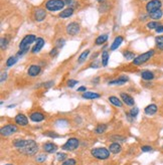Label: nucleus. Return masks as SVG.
<instances>
[{
    "mask_svg": "<svg viewBox=\"0 0 163 165\" xmlns=\"http://www.w3.org/2000/svg\"><path fill=\"white\" fill-rule=\"evenodd\" d=\"M109 102H110L111 104H113L114 106H116V107H119V108L123 107V104H122L121 100L117 97H115V96H111V97H109Z\"/></svg>",
    "mask_w": 163,
    "mask_h": 165,
    "instance_id": "nucleus-24",
    "label": "nucleus"
},
{
    "mask_svg": "<svg viewBox=\"0 0 163 165\" xmlns=\"http://www.w3.org/2000/svg\"><path fill=\"white\" fill-rule=\"evenodd\" d=\"M155 31H156L157 33H163V24H160L159 26L155 29Z\"/></svg>",
    "mask_w": 163,
    "mask_h": 165,
    "instance_id": "nucleus-44",
    "label": "nucleus"
},
{
    "mask_svg": "<svg viewBox=\"0 0 163 165\" xmlns=\"http://www.w3.org/2000/svg\"><path fill=\"white\" fill-rule=\"evenodd\" d=\"M111 140L112 141H115V142H124L126 140V138L123 136H119V135H113L111 136Z\"/></svg>",
    "mask_w": 163,
    "mask_h": 165,
    "instance_id": "nucleus-34",
    "label": "nucleus"
},
{
    "mask_svg": "<svg viewBox=\"0 0 163 165\" xmlns=\"http://www.w3.org/2000/svg\"><path fill=\"white\" fill-rule=\"evenodd\" d=\"M17 131H18V129H17L16 126L12 125V124H9V125L2 127L0 133H1L2 136H10V135H12V134L16 133Z\"/></svg>",
    "mask_w": 163,
    "mask_h": 165,
    "instance_id": "nucleus-8",
    "label": "nucleus"
},
{
    "mask_svg": "<svg viewBox=\"0 0 163 165\" xmlns=\"http://www.w3.org/2000/svg\"><path fill=\"white\" fill-rule=\"evenodd\" d=\"M99 81H100V79H99V78H96V79H94V80H93V83L98 84V83H99Z\"/></svg>",
    "mask_w": 163,
    "mask_h": 165,
    "instance_id": "nucleus-50",
    "label": "nucleus"
},
{
    "mask_svg": "<svg viewBox=\"0 0 163 165\" xmlns=\"http://www.w3.org/2000/svg\"><path fill=\"white\" fill-rule=\"evenodd\" d=\"M79 32H80V25H79L78 22H71V23L68 24L67 26V33L72 35H77Z\"/></svg>",
    "mask_w": 163,
    "mask_h": 165,
    "instance_id": "nucleus-9",
    "label": "nucleus"
},
{
    "mask_svg": "<svg viewBox=\"0 0 163 165\" xmlns=\"http://www.w3.org/2000/svg\"><path fill=\"white\" fill-rule=\"evenodd\" d=\"M57 52H58L57 49H52V52H49V55L50 57H55V55H57Z\"/></svg>",
    "mask_w": 163,
    "mask_h": 165,
    "instance_id": "nucleus-45",
    "label": "nucleus"
},
{
    "mask_svg": "<svg viewBox=\"0 0 163 165\" xmlns=\"http://www.w3.org/2000/svg\"><path fill=\"white\" fill-rule=\"evenodd\" d=\"M43 150L45 152H47V153H53V152H55L57 150V146L55 145V143H52V142H47V143L43 144Z\"/></svg>",
    "mask_w": 163,
    "mask_h": 165,
    "instance_id": "nucleus-16",
    "label": "nucleus"
},
{
    "mask_svg": "<svg viewBox=\"0 0 163 165\" xmlns=\"http://www.w3.org/2000/svg\"><path fill=\"white\" fill-rule=\"evenodd\" d=\"M89 54H90V50L89 49H86L85 52H83L82 54L80 55V57H79V60H78V62L79 63H84L86 60V58L88 57V55Z\"/></svg>",
    "mask_w": 163,
    "mask_h": 165,
    "instance_id": "nucleus-31",
    "label": "nucleus"
},
{
    "mask_svg": "<svg viewBox=\"0 0 163 165\" xmlns=\"http://www.w3.org/2000/svg\"><path fill=\"white\" fill-rule=\"evenodd\" d=\"M16 62H17V57H10L9 58H7L6 65H7V67H12V65L16 63Z\"/></svg>",
    "mask_w": 163,
    "mask_h": 165,
    "instance_id": "nucleus-32",
    "label": "nucleus"
},
{
    "mask_svg": "<svg viewBox=\"0 0 163 165\" xmlns=\"http://www.w3.org/2000/svg\"><path fill=\"white\" fill-rule=\"evenodd\" d=\"M162 148H163V146H162Z\"/></svg>",
    "mask_w": 163,
    "mask_h": 165,
    "instance_id": "nucleus-52",
    "label": "nucleus"
},
{
    "mask_svg": "<svg viewBox=\"0 0 163 165\" xmlns=\"http://www.w3.org/2000/svg\"><path fill=\"white\" fill-rule=\"evenodd\" d=\"M149 17L151 18L152 20H155V21H158L162 18L163 16V10L162 9H158V10H155V11L151 12V13H149Z\"/></svg>",
    "mask_w": 163,
    "mask_h": 165,
    "instance_id": "nucleus-18",
    "label": "nucleus"
},
{
    "mask_svg": "<svg viewBox=\"0 0 163 165\" xmlns=\"http://www.w3.org/2000/svg\"><path fill=\"white\" fill-rule=\"evenodd\" d=\"M43 45H44V39H41V37H39V39H36V41H35V45L32 47L31 52L32 54H37V52L43 47Z\"/></svg>",
    "mask_w": 163,
    "mask_h": 165,
    "instance_id": "nucleus-15",
    "label": "nucleus"
},
{
    "mask_svg": "<svg viewBox=\"0 0 163 165\" xmlns=\"http://www.w3.org/2000/svg\"><path fill=\"white\" fill-rule=\"evenodd\" d=\"M161 24L159 21H155V20H152V21H149L148 23H147V28L150 29V30H155L157 28V27L159 26V25Z\"/></svg>",
    "mask_w": 163,
    "mask_h": 165,
    "instance_id": "nucleus-30",
    "label": "nucleus"
},
{
    "mask_svg": "<svg viewBox=\"0 0 163 165\" xmlns=\"http://www.w3.org/2000/svg\"><path fill=\"white\" fill-rule=\"evenodd\" d=\"M79 145H80L79 140L77 138H75V137H73V138L68 139V141L62 146V149L65 151H73L78 148Z\"/></svg>",
    "mask_w": 163,
    "mask_h": 165,
    "instance_id": "nucleus-6",
    "label": "nucleus"
},
{
    "mask_svg": "<svg viewBox=\"0 0 163 165\" xmlns=\"http://www.w3.org/2000/svg\"><path fill=\"white\" fill-rule=\"evenodd\" d=\"M78 92H81V93H83V92H86L87 91V89L86 87H80V88H78Z\"/></svg>",
    "mask_w": 163,
    "mask_h": 165,
    "instance_id": "nucleus-48",
    "label": "nucleus"
},
{
    "mask_svg": "<svg viewBox=\"0 0 163 165\" xmlns=\"http://www.w3.org/2000/svg\"><path fill=\"white\" fill-rule=\"evenodd\" d=\"M77 164V161L75 160V159H67V160L63 161L62 165H76Z\"/></svg>",
    "mask_w": 163,
    "mask_h": 165,
    "instance_id": "nucleus-38",
    "label": "nucleus"
},
{
    "mask_svg": "<svg viewBox=\"0 0 163 165\" xmlns=\"http://www.w3.org/2000/svg\"><path fill=\"white\" fill-rule=\"evenodd\" d=\"M77 84H78V81H76V80H70V81H68V87L73 88L76 85H77Z\"/></svg>",
    "mask_w": 163,
    "mask_h": 165,
    "instance_id": "nucleus-42",
    "label": "nucleus"
},
{
    "mask_svg": "<svg viewBox=\"0 0 163 165\" xmlns=\"http://www.w3.org/2000/svg\"><path fill=\"white\" fill-rule=\"evenodd\" d=\"M141 78L143 79L144 81H152L155 78V75L153 72L151 71H143L141 73Z\"/></svg>",
    "mask_w": 163,
    "mask_h": 165,
    "instance_id": "nucleus-20",
    "label": "nucleus"
},
{
    "mask_svg": "<svg viewBox=\"0 0 163 165\" xmlns=\"http://www.w3.org/2000/svg\"><path fill=\"white\" fill-rule=\"evenodd\" d=\"M107 128H108V126L106 125V124H100V125H98L96 127V129H95V133L96 134H103V133H105L106 130H107Z\"/></svg>",
    "mask_w": 163,
    "mask_h": 165,
    "instance_id": "nucleus-28",
    "label": "nucleus"
},
{
    "mask_svg": "<svg viewBox=\"0 0 163 165\" xmlns=\"http://www.w3.org/2000/svg\"><path fill=\"white\" fill-rule=\"evenodd\" d=\"M33 17L36 21H42L47 17V11L43 8H36L33 12Z\"/></svg>",
    "mask_w": 163,
    "mask_h": 165,
    "instance_id": "nucleus-10",
    "label": "nucleus"
},
{
    "mask_svg": "<svg viewBox=\"0 0 163 165\" xmlns=\"http://www.w3.org/2000/svg\"><path fill=\"white\" fill-rule=\"evenodd\" d=\"M91 154L93 157H95L97 159H100V160H105L110 157V151L106 148H94L91 150Z\"/></svg>",
    "mask_w": 163,
    "mask_h": 165,
    "instance_id": "nucleus-5",
    "label": "nucleus"
},
{
    "mask_svg": "<svg viewBox=\"0 0 163 165\" xmlns=\"http://www.w3.org/2000/svg\"><path fill=\"white\" fill-rule=\"evenodd\" d=\"M65 40L63 39H57V49H62V47L65 45Z\"/></svg>",
    "mask_w": 163,
    "mask_h": 165,
    "instance_id": "nucleus-39",
    "label": "nucleus"
},
{
    "mask_svg": "<svg viewBox=\"0 0 163 165\" xmlns=\"http://www.w3.org/2000/svg\"><path fill=\"white\" fill-rule=\"evenodd\" d=\"M65 1L63 0H47V2L45 3V8L49 11H58L62 10L65 7Z\"/></svg>",
    "mask_w": 163,
    "mask_h": 165,
    "instance_id": "nucleus-4",
    "label": "nucleus"
},
{
    "mask_svg": "<svg viewBox=\"0 0 163 165\" xmlns=\"http://www.w3.org/2000/svg\"><path fill=\"white\" fill-rule=\"evenodd\" d=\"M162 7V1L161 0H149V2L146 4V11L147 13H151L155 10L161 9Z\"/></svg>",
    "mask_w": 163,
    "mask_h": 165,
    "instance_id": "nucleus-7",
    "label": "nucleus"
},
{
    "mask_svg": "<svg viewBox=\"0 0 163 165\" xmlns=\"http://www.w3.org/2000/svg\"><path fill=\"white\" fill-rule=\"evenodd\" d=\"M157 111H158V107H157L156 104H150V105H148L147 107H145V109H144L145 114L148 116L154 115V114L157 113Z\"/></svg>",
    "mask_w": 163,
    "mask_h": 165,
    "instance_id": "nucleus-14",
    "label": "nucleus"
},
{
    "mask_svg": "<svg viewBox=\"0 0 163 165\" xmlns=\"http://www.w3.org/2000/svg\"><path fill=\"white\" fill-rule=\"evenodd\" d=\"M15 123L19 126H26L28 124V119L23 114H18L15 117Z\"/></svg>",
    "mask_w": 163,
    "mask_h": 165,
    "instance_id": "nucleus-11",
    "label": "nucleus"
},
{
    "mask_svg": "<svg viewBox=\"0 0 163 165\" xmlns=\"http://www.w3.org/2000/svg\"><path fill=\"white\" fill-rule=\"evenodd\" d=\"M155 45L159 50H163V35H158L155 37Z\"/></svg>",
    "mask_w": 163,
    "mask_h": 165,
    "instance_id": "nucleus-26",
    "label": "nucleus"
},
{
    "mask_svg": "<svg viewBox=\"0 0 163 165\" xmlns=\"http://www.w3.org/2000/svg\"><path fill=\"white\" fill-rule=\"evenodd\" d=\"M126 82H128V78L127 77H120L115 81H111V82L109 83V85H123V84H125Z\"/></svg>",
    "mask_w": 163,
    "mask_h": 165,
    "instance_id": "nucleus-25",
    "label": "nucleus"
},
{
    "mask_svg": "<svg viewBox=\"0 0 163 165\" xmlns=\"http://www.w3.org/2000/svg\"><path fill=\"white\" fill-rule=\"evenodd\" d=\"M82 97L84 99H88V100H94V99L100 98V95L97 93H93V92H85Z\"/></svg>",
    "mask_w": 163,
    "mask_h": 165,
    "instance_id": "nucleus-22",
    "label": "nucleus"
},
{
    "mask_svg": "<svg viewBox=\"0 0 163 165\" xmlns=\"http://www.w3.org/2000/svg\"><path fill=\"white\" fill-rule=\"evenodd\" d=\"M108 39V34H102L100 36H98L95 40V44L97 45H102L103 44H105Z\"/></svg>",
    "mask_w": 163,
    "mask_h": 165,
    "instance_id": "nucleus-27",
    "label": "nucleus"
},
{
    "mask_svg": "<svg viewBox=\"0 0 163 165\" xmlns=\"http://www.w3.org/2000/svg\"><path fill=\"white\" fill-rule=\"evenodd\" d=\"M53 84H55V83H53L52 81H50V82H47V83L43 84L42 86H44L45 88H50V87H52V86H53Z\"/></svg>",
    "mask_w": 163,
    "mask_h": 165,
    "instance_id": "nucleus-47",
    "label": "nucleus"
},
{
    "mask_svg": "<svg viewBox=\"0 0 163 165\" xmlns=\"http://www.w3.org/2000/svg\"><path fill=\"white\" fill-rule=\"evenodd\" d=\"M108 62H109V54L107 50H104L102 52V65L103 67H107L108 65Z\"/></svg>",
    "mask_w": 163,
    "mask_h": 165,
    "instance_id": "nucleus-29",
    "label": "nucleus"
},
{
    "mask_svg": "<svg viewBox=\"0 0 163 165\" xmlns=\"http://www.w3.org/2000/svg\"><path fill=\"white\" fill-rule=\"evenodd\" d=\"M29 118L31 121L39 123V122H41L44 120V115H43L42 113H40V112H34V113L30 114Z\"/></svg>",
    "mask_w": 163,
    "mask_h": 165,
    "instance_id": "nucleus-17",
    "label": "nucleus"
},
{
    "mask_svg": "<svg viewBox=\"0 0 163 165\" xmlns=\"http://www.w3.org/2000/svg\"><path fill=\"white\" fill-rule=\"evenodd\" d=\"M45 160H47V155H45V154H39V155H37L36 158H35V161H36L37 163H42V162Z\"/></svg>",
    "mask_w": 163,
    "mask_h": 165,
    "instance_id": "nucleus-36",
    "label": "nucleus"
},
{
    "mask_svg": "<svg viewBox=\"0 0 163 165\" xmlns=\"http://www.w3.org/2000/svg\"><path fill=\"white\" fill-rule=\"evenodd\" d=\"M121 99L123 100V102L126 104V105L128 106H134L135 105V101H134V98L131 97L130 95H128V94L126 93H121L120 95Z\"/></svg>",
    "mask_w": 163,
    "mask_h": 165,
    "instance_id": "nucleus-13",
    "label": "nucleus"
},
{
    "mask_svg": "<svg viewBox=\"0 0 163 165\" xmlns=\"http://www.w3.org/2000/svg\"><path fill=\"white\" fill-rule=\"evenodd\" d=\"M7 41H8V40L6 39H1V49H4L5 47H7Z\"/></svg>",
    "mask_w": 163,
    "mask_h": 165,
    "instance_id": "nucleus-43",
    "label": "nucleus"
},
{
    "mask_svg": "<svg viewBox=\"0 0 163 165\" xmlns=\"http://www.w3.org/2000/svg\"><path fill=\"white\" fill-rule=\"evenodd\" d=\"M36 36L34 34H27L26 36H24L22 40L20 41L19 44V49L20 52H18V55H23L24 52H27V49H29L30 44H33L34 41H36Z\"/></svg>",
    "mask_w": 163,
    "mask_h": 165,
    "instance_id": "nucleus-2",
    "label": "nucleus"
},
{
    "mask_svg": "<svg viewBox=\"0 0 163 165\" xmlns=\"http://www.w3.org/2000/svg\"><path fill=\"white\" fill-rule=\"evenodd\" d=\"M141 150L142 152H150L152 151V147L150 145H143L141 146Z\"/></svg>",
    "mask_w": 163,
    "mask_h": 165,
    "instance_id": "nucleus-40",
    "label": "nucleus"
},
{
    "mask_svg": "<svg viewBox=\"0 0 163 165\" xmlns=\"http://www.w3.org/2000/svg\"><path fill=\"white\" fill-rule=\"evenodd\" d=\"M155 55V50L154 49H150L148 52H144V54L138 55V57H136L133 60V63L135 65H143V63H147L150 58H152L154 57Z\"/></svg>",
    "mask_w": 163,
    "mask_h": 165,
    "instance_id": "nucleus-3",
    "label": "nucleus"
},
{
    "mask_svg": "<svg viewBox=\"0 0 163 165\" xmlns=\"http://www.w3.org/2000/svg\"><path fill=\"white\" fill-rule=\"evenodd\" d=\"M63 1H65V3L68 4V5L73 4V0H63Z\"/></svg>",
    "mask_w": 163,
    "mask_h": 165,
    "instance_id": "nucleus-49",
    "label": "nucleus"
},
{
    "mask_svg": "<svg viewBox=\"0 0 163 165\" xmlns=\"http://www.w3.org/2000/svg\"><path fill=\"white\" fill-rule=\"evenodd\" d=\"M138 113H139V109L137 107H134V108H132L131 110H130L129 115L131 116L132 118H136L137 115H138Z\"/></svg>",
    "mask_w": 163,
    "mask_h": 165,
    "instance_id": "nucleus-35",
    "label": "nucleus"
},
{
    "mask_svg": "<svg viewBox=\"0 0 163 165\" xmlns=\"http://www.w3.org/2000/svg\"><path fill=\"white\" fill-rule=\"evenodd\" d=\"M43 135H44V136H48V137H52V138H58V137H60V135H58V134L55 133V132H52V131L44 132V133H43Z\"/></svg>",
    "mask_w": 163,
    "mask_h": 165,
    "instance_id": "nucleus-37",
    "label": "nucleus"
},
{
    "mask_svg": "<svg viewBox=\"0 0 163 165\" xmlns=\"http://www.w3.org/2000/svg\"><path fill=\"white\" fill-rule=\"evenodd\" d=\"M7 79V73H1V80H0V82L1 83H3L5 80Z\"/></svg>",
    "mask_w": 163,
    "mask_h": 165,
    "instance_id": "nucleus-46",
    "label": "nucleus"
},
{
    "mask_svg": "<svg viewBox=\"0 0 163 165\" xmlns=\"http://www.w3.org/2000/svg\"><path fill=\"white\" fill-rule=\"evenodd\" d=\"M98 1H99V2H104L105 0H98Z\"/></svg>",
    "mask_w": 163,
    "mask_h": 165,
    "instance_id": "nucleus-51",
    "label": "nucleus"
},
{
    "mask_svg": "<svg viewBox=\"0 0 163 165\" xmlns=\"http://www.w3.org/2000/svg\"><path fill=\"white\" fill-rule=\"evenodd\" d=\"M122 150V147L120 144L118 143V142H114V143H112L110 146H109V151L111 152V153L113 154H118L120 153Z\"/></svg>",
    "mask_w": 163,
    "mask_h": 165,
    "instance_id": "nucleus-19",
    "label": "nucleus"
},
{
    "mask_svg": "<svg viewBox=\"0 0 163 165\" xmlns=\"http://www.w3.org/2000/svg\"><path fill=\"white\" fill-rule=\"evenodd\" d=\"M123 40H124L123 36H120V35H119V36H117L116 39H114V41H113V44H112V45H111L110 49H111V50H115V49H118V47L121 45L122 42H123Z\"/></svg>",
    "mask_w": 163,
    "mask_h": 165,
    "instance_id": "nucleus-21",
    "label": "nucleus"
},
{
    "mask_svg": "<svg viewBox=\"0 0 163 165\" xmlns=\"http://www.w3.org/2000/svg\"><path fill=\"white\" fill-rule=\"evenodd\" d=\"M67 158V154L65 153H57V160L58 161H65Z\"/></svg>",
    "mask_w": 163,
    "mask_h": 165,
    "instance_id": "nucleus-41",
    "label": "nucleus"
},
{
    "mask_svg": "<svg viewBox=\"0 0 163 165\" xmlns=\"http://www.w3.org/2000/svg\"><path fill=\"white\" fill-rule=\"evenodd\" d=\"M40 71H41V68H40L39 65H32L29 67L28 71H27V73H28V76H30V77H37L39 75Z\"/></svg>",
    "mask_w": 163,
    "mask_h": 165,
    "instance_id": "nucleus-12",
    "label": "nucleus"
},
{
    "mask_svg": "<svg viewBox=\"0 0 163 165\" xmlns=\"http://www.w3.org/2000/svg\"><path fill=\"white\" fill-rule=\"evenodd\" d=\"M124 57L126 58V60H134L135 57V54L134 52H129V50H126V52H124Z\"/></svg>",
    "mask_w": 163,
    "mask_h": 165,
    "instance_id": "nucleus-33",
    "label": "nucleus"
},
{
    "mask_svg": "<svg viewBox=\"0 0 163 165\" xmlns=\"http://www.w3.org/2000/svg\"><path fill=\"white\" fill-rule=\"evenodd\" d=\"M13 145L16 147L21 154L27 156L35 155L39 151V145L33 140H23V139H17L13 142Z\"/></svg>",
    "mask_w": 163,
    "mask_h": 165,
    "instance_id": "nucleus-1",
    "label": "nucleus"
},
{
    "mask_svg": "<svg viewBox=\"0 0 163 165\" xmlns=\"http://www.w3.org/2000/svg\"><path fill=\"white\" fill-rule=\"evenodd\" d=\"M73 13V9L72 8V7H70V8L63 10V11L60 13V18H68V17L72 16Z\"/></svg>",
    "mask_w": 163,
    "mask_h": 165,
    "instance_id": "nucleus-23",
    "label": "nucleus"
}]
</instances>
